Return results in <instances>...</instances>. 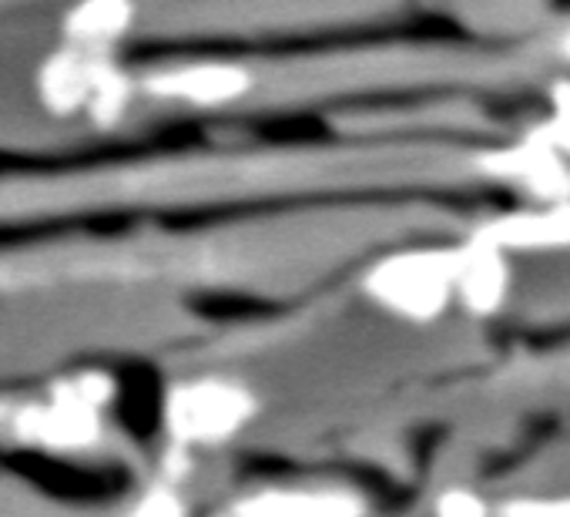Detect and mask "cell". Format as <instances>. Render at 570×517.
Listing matches in <instances>:
<instances>
[{"label": "cell", "instance_id": "1", "mask_svg": "<svg viewBox=\"0 0 570 517\" xmlns=\"http://www.w3.org/2000/svg\"><path fill=\"white\" fill-rule=\"evenodd\" d=\"M258 393L235 377H188L161 397L165 440L185 450H215L238 440L258 417Z\"/></svg>", "mask_w": 570, "mask_h": 517}, {"label": "cell", "instance_id": "2", "mask_svg": "<svg viewBox=\"0 0 570 517\" xmlns=\"http://www.w3.org/2000/svg\"><path fill=\"white\" fill-rule=\"evenodd\" d=\"M453 245H413L390 252L363 273V293L373 306L410 326H430L446 316L453 300Z\"/></svg>", "mask_w": 570, "mask_h": 517}, {"label": "cell", "instance_id": "3", "mask_svg": "<svg viewBox=\"0 0 570 517\" xmlns=\"http://www.w3.org/2000/svg\"><path fill=\"white\" fill-rule=\"evenodd\" d=\"M470 165L480 178L517 188L530 205L570 202V162L530 128L513 142L476 152Z\"/></svg>", "mask_w": 570, "mask_h": 517}, {"label": "cell", "instance_id": "4", "mask_svg": "<svg viewBox=\"0 0 570 517\" xmlns=\"http://www.w3.org/2000/svg\"><path fill=\"white\" fill-rule=\"evenodd\" d=\"M8 433L41 453H91L108 437V417L45 390L38 400L14 403Z\"/></svg>", "mask_w": 570, "mask_h": 517}, {"label": "cell", "instance_id": "5", "mask_svg": "<svg viewBox=\"0 0 570 517\" xmlns=\"http://www.w3.org/2000/svg\"><path fill=\"white\" fill-rule=\"evenodd\" d=\"M138 88L151 101L218 111V108H232L245 101L258 88V78L252 68L238 61H185V65H168V68H155L141 75Z\"/></svg>", "mask_w": 570, "mask_h": 517}, {"label": "cell", "instance_id": "6", "mask_svg": "<svg viewBox=\"0 0 570 517\" xmlns=\"http://www.w3.org/2000/svg\"><path fill=\"white\" fill-rule=\"evenodd\" d=\"M456 252V273H453V300L473 320H493L503 313L513 293V266L503 248L490 245L480 235H466Z\"/></svg>", "mask_w": 570, "mask_h": 517}, {"label": "cell", "instance_id": "7", "mask_svg": "<svg viewBox=\"0 0 570 517\" xmlns=\"http://www.w3.org/2000/svg\"><path fill=\"white\" fill-rule=\"evenodd\" d=\"M473 235L503 248L507 255H543L570 248V202L557 205H527L483 218Z\"/></svg>", "mask_w": 570, "mask_h": 517}, {"label": "cell", "instance_id": "8", "mask_svg": "<svg viewBox=\"0 0 570 517\" xmlns=\"http://www.w3.org/2000/svg\"><path fill=\"white\" fill-rule=\"evenodd\" d=\"M98 61H101V55L81 51V48L61 41L35 71V98H38L41 111L58 121L85 118Z\"/></svg>", "mask_w": 570, "mask_h": 517}, {"label": "cell", "instance_id": "9", "mask_svg": "<svg viewBox=\"0 0 570 517\" xmlns=\"http://www.w3.org/2000/svg\"><path fill=\"white\" fill-rule=\"evenodd\" d=\"M248 517H370V500L356 487H258L235 500Z\"/></svg>", "mask_w": 570, "mask_h": 517}, {"label": "cell", "instance_id": "10", "mask_svg": "<svg viewBox=\"0 0 570 517\" xmlns=\"http://www.w3.org/2000/svg\"><path fill=\"white\" fill-rule=\"evenodd\" d=\"M138 8L128 0H88L68 8L61 18V41L95 55H115L118 45L135 31Z\"/></svg>", "mask_w": 570, "mask_h": 517}, {"label": "cell", "instance_id": "11", "mask_svg": "<svg viewBox=\"0 0 570 517\" xmlns=\"http://www.w3.org/2000/svg\"><path fill=\"white\" fill-rule=\"evenodd\" d=\"M138 78L115 58V55H101L98 71H95V88H91V101L85 111V121L95 131H115L125 125L135 95H138Z\"/></svg>", "mask_w": 570, "mask_h": 517}, {"label": "cell", "instance_id": "12", "mask_svg": "<svg viewBox=\"0 0 570 517\" xmlns=\"http://www.w3.org/2000/svg\"><path fill=\"white\" fill-rule=\"evenodd\" d=\"M45 390H51L65 400H75L88 410H98L105 417L115 410V403L121 397V383L108 367H78L71 373L55 377Z\"/></svg>", "mask_w": 570, "mask_h": 517}, {"label": "cell", "instance_id": "13", "mask_svg": "<svg viewBox=\"0 0 570 517\" xmlns=\"http://www.w3.org/2000/svg\"><path fill=\"white\" fill-rule=\"evenodd\" d=\"M530 131L570 162V78H553L547 88V115Z\"/></svg>", "mask_w": 570, "mask_h": 517}, {"label": "cell", "instance_id": "14", "mask_svg": "<svg viewBox=\"0 0 570 517\" xmlns=\"http://www.w3.org/2000/svg\"><path fill=\"white\" fill-rule=\"evenodd\" d=\"M125 517H191V504L181 487L155 480L131 500Z\"/></svg>", "mask_w": 570, "mask_h": 517}, {"label": "cell", "instance_id": "15", "mask_svg": "<svg viewBox=\"0 0 570 517\" xmlns=\"http://www.w3.org/2000/svg\"><path fill=\"white\" fill-rule=\"evenodd\" d=\"M433 517H497V507L466 484H450L433 497Z\"/></svg>", "mask_w": 570, "mask_h": 517}, {"label": "cell", "instance_id": "16", "mask_svg": "<svg viewBox=\"0 0 570 517\" xmlns=\"http://www.w3.org/2000/svg\"><path fill=\"white\" fill-rule=\"evenodd\" d=\"M497 517H570V494H527L497 507Z\"/></svg>", "mask_w": 570, "mask_h": 517}, {"label": "cell", "instance_id": "17", "mask_svg": "<svg viewBox=\"0 0 570 517\" xmlns=\"http://www.w3.org/2000/svg\"><path fill=\"white\" fill-rule=\"evenodd\" d=\"M191 470H195V450H185V447L165 443L161 460H158V480L181 487V484L188 480V474H191Z\"/></svg>", "mask_w": 570, "mask_h": 517}, {"label": "cell", "instance_id": "18", "mask_svg": "<svg viewBox=\"0 0 570 517\" xmlns=\"http://www.w3.org/2000/svg\"><path fill=\"white\" fill-rule=\"evenodd\" d=\"M11 413H14V403L0 400V430H8V423H11Z\"/></svg>", "mask_w": 570, "mask_h": 517}, {"label": "cell", "instance_id": "19", "mask_svg": "<svg viewBox=\"0 0 570 517\" xmlns=\"http://www.w3.org/2000/svg\"><path fill=\"white\" fill-rule=\"evenodd\" d=\"M212 517H248V514H245V510H238V507H235V500H232L228 507H222V510H215Z\"/></svg>", "mask_w": 570, "mask_h": 517}, {"label": "cell", "instance_id": "20", "mask_svg": "<svg viewBox=\"0 0 570 517\" xmlns=\"http://www.w3.org/2000/svg\"><path fill=\"white\" fill-rule=\"evenodd\" d=\"M560 58L570 65V28L563 31V38H560Z\"/></svg>", "mask_w": 570, "mask_h": 517}]
</instances>
